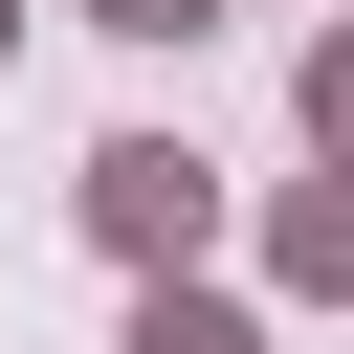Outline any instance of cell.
<instances>
[{
  "label": "cell",
  "mask_w": 354,
  "mask_h": 354,
  "mask_svg": "<svg viewBox=\"0 0 354 354\" xmlns=\"http://www.w3.org/2000/svg\"><path fill=\"white\" fill-rule=\"evenodd\" d=\"M133 354H266V310H221L199 266H133Z\"/></svg>",
  "instance_id": "7a4b0ae2"
},
{
  "label": "cell",
  "mask_w": 354,
  "mask_h": 354,
  "mask_svg": "<svg viewBox=\"0 0 354 354\" xmlns=\"http://www.w3.org/2000/svg\"><path fill=\"white\" fill-rule=\"evenodd\" d=\"M199 221H221V155H177V133H111L88 155V243L111 266H199Z\"/></svg>",
  "instance_id": "6da1fadb"
},
{
  "label": "cell",
  "mask_w": 354,
  "mask_h": 354,
  "mask_svg": "<svg viewBox=\"0 0 354 354\" xmlns=\"http://www.w3.org/2000/svg\"><path fill=\"white\" fill-rule=\"evenodd\" d=\"M88 22H111V44H199L221 0H88Z\"/></svg>",
  "instance_id": "3957f363"
},
{
  "label": "cell",
  "mask_w": 354,
  "mask_h": 354,
  "mask_svg": "<svg viewBox=\"0 0 354 354\" xmlns=\"http://www.w3.org/2000/svg\"><path fill=\"white\" fill-rule=\"evenodd\" d=\"M0 66H22V0H0Z\"/></svg>",
  "instance_id": "277c9868"
}]
</instances>
